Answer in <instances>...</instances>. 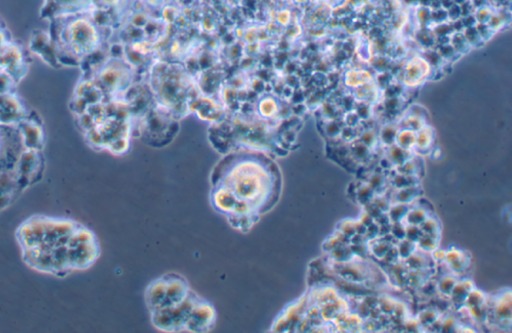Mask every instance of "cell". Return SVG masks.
<instances>
[{"mask_svg":"<svg viewBox=\"0 0 512 333\" xmlns=\"http://www.w3.org/2000/svg\"><path fill=\"white\" fill-rule=\"evenodd\" d=\"M19 239L25 260L46 272L57 274L85 269L99 255L93 232L72 221L33 218L23 223Z\"/></svg>","mask_w":512,"mask_h":333,"instance_id":"1","label":"cell"},{"mask_svg":"<svg viewBox=\"0 0 512 333\" xmlns=\"http://www.w3.org/2000/svg\"><path fill=\"white\" fill-rule=\"evenodd\" d=\"M279 176L278 168L267 156L256 151H243L225 156L215 166L211 184L226 189L261 216L278 201Z\"/></svg>","mask_w":512,"mask_h":333,"instance_id":"2","label":"cell"},{"mask_svg":"<svg viewBox=\"0 0 512 333\" xmlns=\"http://www.w3.org/2000/svg\"><path fill=\"white\" fill-rule=\"evenodd\" d=\"M191 289L184 277L168 273L154 279L145 290V301L150 312L168 308L183 301Z\"/></svg>","mask_w":512,"mask_h":333,"instance_id":"3","label":"cell"},{"mask_svg":"<svg viewBox=\"0 0 512 333\" xmlns=\"http://www.w3.org/2000/svg\"><path fill=\"white\" fill-rule=\"evenodd\" d=\"M200 296L193 291L180 303L168 308L150 312L154 327L165 332H179L185 330L190 314Z\"/></svg>","mask_w":512,"mask_h":333,"instance_id":"4","label":"cell"},{"mask_svg":"<svg viewBox=\"0 0 512 333\" xmlns=\"http://www.w3.org/2000/svg\"><path fill=\"white\" fill-rule=\"evenodd\" d=\"M217 314L211 303L199 297L185 326V331L208 332L213 329Z\"/></svg>","mask_w":512,"mask_h":333,"instance_id":"5","label":"cell"},{"mask_svg":"<svg viewBox=\"0 0 512 333\" xmlns=\"http://www.w3.org/2000/svg\"><path fill=\"white\" fill-rule=\"evenodd\" d=\"M444 261L453 272H461L469 265V257L465 255V252L455 248L446 251Z\"/></svg>","mask_w":512,"mask_h":333,"instance_id":"6","label":"cell"},{"mask_svg":"<svg viewBox=\"0 0 512 333\" xmlns=\"http://www.w3.org/2000/svg\"><path fill=\"white\" fill-rule=\"evenodd\" d=\"M473 288H474L473 283L469 279L457 281L449 295L451 302L456 306L464 305V302H465V299H466L468 293Z\"/></svg>","mask_w":512,"mask_h":333,"instance_id":"7","label":"cell"},{"mask_svg":"<svg viewBox=\"0 0 512 333\" xmlns=\"http://www.w3.org/2000/svg\"><path fill=\"white\" fill-rule=\"evenodd\" d=\"M428 215L429 213L420 206H415L413 208L408 207L407 212L401 221H406L405 225L419 226L428 217Z\"/></svg>","mask_w":512,"mask_h":333,"instance_id":"8","label":"cell"},{"mask_svg":"<svg viewBox=\"0 0 512 333\" xmlns=\"http://www.w3.org/2000/svg\"><path fill=\"white\" fill-rule=\"evenodd\" d=\"M403 264L408 270H423L427 269L428 261L423 253H418L415 250L403 259Z\"/></svg>","mask_w":512,"mask_h":333,"instance_id":"9","label":"cell"},{"mask_svg":"<svg viewBox=\"0 0 512 333\" xmlns=\"http://www.w3.org/2000/svg\"><path fill=\"white\" fill-rule=\"evenodd\" d=\"M394 203H401L408 205L417 199V189L414 186L399 188L395 193Z\"/></svg>","mask_w":512,"mask_h":333,"instance_id":"10","label":"cell"},{"mask_svg":"<svg viewBox=\"0 0 512 333\" xmlns=\"http://www.w3.org/2000/svg\"><path fill=\"white\" fill-rule=\"evenodd\" d=\"M456 282H457V278L453 274H445L437 282L436 290L443 297H449Z\"/></svg>","mask_w":512,"mask_h":333,"instance_id":"11","label":"cell"},{"mask_svg":"<svg viewBox=\"0 0 512 333\" xmlns=\"http://www.w3.org/2000/svg\"><path fill=\"white\" fill-rule=\"evenodd\" d=\"M372 239L374 240V242H373V244H372V245H370L368 248H369V250H370L371 254H372V255H374V257H376V258H377V259H379V260H380V259H381L384 255H385V253L389 250V248H390L392 245H394V244H391V243L387 242V241H386L385 239H383L382 237L377 238V239H376V237H375V238H372Z\"/></svg>","mask_w":512,"mask_h":333,"instance_id":"12","label":"cell"},{"mask_svg":"<svg viewBox=\"0 0 512 333\" xmlns=\"http://www.w3.org/2000/svg\"><path fill=\"white\" fill-rule=\"evenodd\" d=\"M438 239L439 236L436 235L422 234L416 241V246H418L423 251L432 252L433 250L438 248Z\"/></svg>","mask_w":512,"mask_h":333,"instance_id":"13","label":"cell"},{"mask_svg":"<svg viewBox=\"0 0 512 333\" xmlns=\"http://www.w3.org/2000/svg\"><path fill=\"white\" fill-rule=\"evenodd\" d=\"M486 300H487V297L485 296V294L476 289V288H473L467 295L466 299H465V302H464V305L469 308V307H477V306H481V305H484L486 304Z\"/></svg>","mask_w":512,"mask_h":333,"instance_id":"14","label":"cell"},{"mask_svg":"<svg viewBox=\"0 0 512 333\" xmlns=\"http://www.w3.org/2000/svg\"><path fill=\"white\" fill-rule=\"evenodd\" d=\"M440 317V313L436 309L426 308L418 314L417 320L419 324L423 327H430L438 318Z\"/></svg>","mask_w":512,"mask_h":333,"instance_id":"15","label":"cell"},{"mask_svg":"<svg viewBox=\"0 0 512 333\" xmlns=\"http://www.w3.org/2000/svg\"><path fill=\"white\" fill-rule=\"evenodd\" d=\"M407 209H408V205L401 204V203H394L393 205L390 204L386 213H387L391 223L400 222L404 218V216L407 212Z\"/></svg>","mask_w":512,"mask_h":333,"instance_id":"16","label":"cell"},{"mask_svg":"<svg viewBox=\"0 0 512 333\" xmlns=\"http://www.w3.org/2000/svg\"><path fill=\"white\" fill-rule=\"evenodd\" d=\"M419 228L421 229L423 234L428 235H436L439 236V230H440V224L437 221V219L432 218L431 216H428L420 225Z\"/></svg>","mask_w":512,"mask_h":333,"instance_id":"17","label":"cell"},{"mask_svg":"<svg viewBox=\"0 0 512 333\" xmlns=\"http://www.w3.org/2000/svg\"><path fill=\"white\" fill-rule=\"evenodd\" d=\"M415 247H416V243L413 242V241H410L406 238L402 239V240H399L396 244V248H397V252H398V255H399V258L400 259H404L406 258L407 256H409L412 252L415 251Z\"/></svg>","mask_w":512,"mask_h":333,"instance_id":"18","label":"cell"},{"mask_svg":"<svg viewBox=\"0 0 512 333\" xmlns=\"http://www.w3.org/2000/svg\"><path fill=\"white\" fill-rule=\"evenodd\" d=\"M355 195H356V199L358 200V202L360 204H362L363 206L366 205L367 203H369L372 200V198L374 197L373 190L368 185L357 188Z\"/></svg>","mask_w":512,"mask_h":333,"instance_id":"19","label":"cell"},{"mask_svg":"<svg viewBox=\"0 0 512 333\" xmlns=\"http://www.w3.org/2000/svg\"><path fill=\"white\" fill-rule=\"evenodd\" d=\"M456 328H457V323L454 318L448 317V316L446 318H441L440 331L451 332V331H456Z\"/></svg>","mask_w":512,"mask_h":333,"instance_id":"20","label":"cell"},{"mask_svg":"<svg viewBox=\"0 0 512 333\" xmlns=\"http://www.w3.org/2000/svg\"><path fill=\"white\" fill-rule=\"evenodd\" d=\"M339 231H342V233L349 239L351 236L356 234V232H355V221L346 220V221L342 222V224H340Z\"/></svg>","mask_w":512,"mask_h":333,"instance_id":"21","label":"cell"},{"mask_svg":"<svg viewBox=\"0 0 512 333\" xmlns=\"http://www.w3.org/2000/svg\"><path fill=\"white\" fill-rule=\"evenodd\" d=\"M381 185H382V179L379 177V175H374V176L371 178V180H370V182H369V185H368V186H369L372 190H374V189L379 188Z\"/></svg>","mask_w":512,"mask_h":333,"instance_id":"22","label":"cell"},{"mask_svg":"<svg viewBox=\"0 0 512 333\" xmlns=\"http://www.w3.org/2000/svg\"><path fill=\"white\" fill-rule=\"evenodd\" d=\"M359 221H360L363 225H365V226L367 227V226H369L370 224H372V223L374 222V219H373V217H371V216H370L367 212H365V211H364V213L362 214V216H361V218L359 219Z\"/></svg>","mask_w":512,"mask_h":333,"instance_id":"23","label":"cell"}]
</instances>
